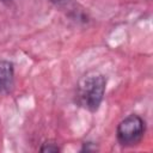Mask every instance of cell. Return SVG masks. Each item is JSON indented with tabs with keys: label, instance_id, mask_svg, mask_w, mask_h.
Segmentation results:
<instances>
[{
	"label": "cell",
	"instance_id": "obj_5",
	"mask_svg": "<svg viewBox=\"0 0 153 153\" xmlns=\"http://www.w3.org/2000/svg\"><path fill=\"white\" fill-rule=\"evenodd\" d=\"M97 149L98 148H97L96 143H93V142H85L80 151L81 152H93V151H97Z\"/></svg>",
	"mask_w": 153,
	"mask_h": 153
},
{
	"label": "cell",
	"instance_id": "obj_1",
	"mask_svg": "<svg viewBox=\"0 0 153 153\" xmlns=\"http://www.w3.org/2000/svg\"><path fill=\"white\" fill-rule=\"evenodd\" d=\"M106 90V78L99 72H88L82 75L75 91V102L84 109L94 112L99 109Z\"/></svg>",
	"mask_w": 153,
	"mask_h": 153
},
{
	"label": "cell",
	"instance_id": "obj_3",
	"mask_svg": "<svg viewBox=\"0 0 153 153\" xmlns=\"http://www.w3.org/2000/svg\"><path fill=\"white\" fill-rule=\"evenodd\" d=\"M14 81L13 63L7 60H0V93L10 91Z\"/></svg>",
	"mask_w": 153,
	"mask_h": 153
},
{
	"label": "cell",
	"instance_id": "obj_7",
	"mask_svg": "<svg viewBox=\"0 0 153 153\" xmlns=\"http://www.w3.org/2000/svg\"><path fill=\"white\" fill-rule=\"evenodd\" d=\"M2 1H11V0H2Z\"/></svg>",
	"mask_w": 153,
	"mask_h": 153
},
{
	"label": "cell",
	"instance_id": "obj_6",
	"mask_svg": "<svg viewBox=\"0 0 153 153\" xmlns=\"http://www.w3.org/2000/svg\"><path fill=\"white\" fill-rule=\"evenodd\" d=\"M51 2H54V4H60V2H63V1H66V0H50Z\"/></svg>",
	"mask_w": 153,
	"mask_h": 153
},
{
	"label": "cell",
	"instance_id": "obj_2",
	"mask_svg": "<svg viewBox=\"0 0 153 153\" xmlns=\"http://www.w3.org/2000/svg\"><path fill=\"white\" fill-rule=\"evenodd\" d=\"M145 121L135 114L124 117L116 128V137L122 147H134L139 145L145 134Z\"/></svg>",
	"mask_w": 153,
	"mask_h": 153
},
{
	"label": "cell",
	"instance_id": "obj_4",
	"mask_svg": "<svg viewBox=\"0 0 153 153\" xmlns=\"http://www.w3.org/2000/svg\"><path fill=\"white\" fill-rule=\"evenodd\" d=\"M41 152H49V153H56V152H60L61 148L59 147L57 143L55 142H51V141H48V142H44L42 145V147L39 148Z\"/></svg>",
	"mask_w": 153,
	"mask_h": 153
}]
</instances>
